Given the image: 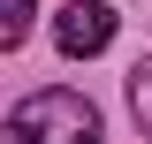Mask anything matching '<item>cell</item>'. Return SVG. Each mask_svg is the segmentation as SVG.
<instances>
[{
	"mask_svg": "<svg viewBox=\"0 0 152 144\" xmlns=\"http://www.w3.org/2000/svg\"><path fill=\"white\" fill-rule=\"evenodd\" d=\"M99 106L84 99V91L53 84V91H31V99H15V106L0 114V144H99Z\"/></svg>",
	"mask_w": 152,
	"mask_h": 144,
	"instance_id": "1",
	"label": "cell"
},
{
	"mask_svg": "<svg viewBox=\"0 0 152 144\" xmlns=\"http://www.w3.org/2000/svg\"><path fill=\"white\" fill-rule=\"evenodd\" d=\"M114 31H122V15H114L107 0H69V8L53 15V46H61L69 61L107 53V46H114Z\"/></svg>",
	"mask_w": 152,
	"mask_h": 144,
	"instance_id": "2",
	"label": "cell"
},
{
	"mask_svg": "<svg viewBox=\"0 0 152 144\" xmlns=\"http://www.w3.org/2000/svg\"><path fill=\"white\" fill-rule=\"evenodd\" d=\"M38 23V0H0V53H15Z\"/></svg>",
	"mask_w": 152,
	"mask_h": 144,
	"instance_id": "3",
	"label": "cell"
},
{
	"mask_svg": "<svg viewBox=\"0 0 152 144\" xmlns=\"http://www.w3.org/2000/svg\"><path fill=\"white\" fill-rule=\"evenodd\" d=\"M129 114H137V129L152 137V53L129 68Z\"/></svg>",
	"mask_w": 152,
	"mask_h": 144,
	"instance_id": "4",
	"label": "cell"
}]
</instances>
